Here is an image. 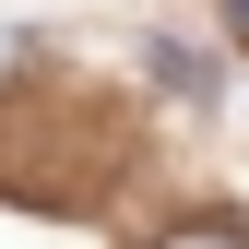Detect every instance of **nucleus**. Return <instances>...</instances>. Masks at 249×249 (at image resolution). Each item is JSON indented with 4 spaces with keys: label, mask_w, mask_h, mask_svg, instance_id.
I'll list each match as a JSON object with an SVG mask.
<instances>
[{
    "label": "nucleus",
    "mask_w": 249,
    "mask_h": 249,
    "mask_svg": "<svg viewBox=\"0 0 249 249\" xmlns=\"http://www.w3.org/2000/svg\"><path fill=\"white\" fill-rule=\"evenodd\" d=\"M166 249H249V237H226V226H190V237H166Z\"/></svg>",
    "instance_id": "1"
},
{
    "label": "nucleus",
    "mask_w": 249,
    "mask_h": 249,
    "mask_svg": "<svg viewBox=\"0 0 249 249\" xmlns=\"http://www.w3.org/2000/svg\"><path fill=\"white\" fill-rule=\"evenodd\" d=\"M226 24H237V36H249V0H226Z\"/></svg>",
    "instance_id": "2"
}]
</instances>
